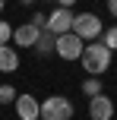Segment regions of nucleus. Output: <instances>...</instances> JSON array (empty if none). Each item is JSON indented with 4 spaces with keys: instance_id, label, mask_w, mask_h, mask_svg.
Segmentation results:
<instances>
[{
    "instance_id": "14",
    "label": "nucleus",
    "mask_w": 117,
    "mask_h": 120,
    "mask_svg": "<svg viewBox=\"0 0 117 120\" xmlns=\"http://www.w3.org/2000/svg\"><path fill=\"white\" fill-rule=\"evenodd\" d=\"M13 41V25L6 19H0V44H10Z\"/></svg>"
},
{
    "instance_id": "9",
    "label": "nucleus",
    "mask_w": 117,
    "mask_h": 120,
    "mask_svg": "<svg viewBox=\"0 0 117 120\" xmlns=\"http://www.w3.org/2000/svg\"><path fill=\"white\" fill-rule=\"evenodd\" d=\"M19 70V54L10 44H0V73H16Z\"/></svg>"
},
{
    "instance_id": "11",
    "label": "nucleus",
    "mask_w": 117,
    "mask_h": 120,
    "mask_svg": "<svg viewBox=\"0 0 117 120\" xmlns=\"http://www.w3.org/2000/svg\"><path fill=\"white\" fill-rule=\"evenodd\" d=\"M82 95H89V98L101 95V76H89L86 82H82Z\"/></svg>"
},
{
    "instance_id": "6",
    "label": "nucleus",
    "mask_w": 117,
    "mask_h": 120,
    "mask_svg": "<svg viewBox=\"0 0 117 120\" xmlns=\"http://www.w3.org/2000/svg\"><path fill=\"white\" fill-rule=\"evenodd\" d=\"M89 117L92 120H111L114 117V101L101 92V95H95V98H89Z\"/></svg>"
},
{
    "instance_id": "10",
    "label": "nucleus",
    "mask_w": 117,
    "mask_h": 120,
    "mask_svg": "<svg viewBox=\"0 0 117 120\" xmlns=\"http://www.w3.org/2000/svg\"><path fill=\"white\" fill-rule=\"evenodd\" d=\"M54 48H57V35H51L48 29L38 35V41H35V51L38 54H54Z\"/></svg>"
},
{
    "instance_id": "5",
    "label": "nucleus",
    "mask_w": 117,
    "mask_h": 120,
    "mask_svg": "<svg viewBox=\"0 0 117 120\" xmlns=\"http://www.w3.org/2000/svg\"><path fill=\"white\" fill-rule=\"evenodd\" d=\"M73 16L76 13L70 10V6H54V13L48 16V32L51 35H67V32L73 29Z\"/></svg>"
},
{
    "instance_id": "8",
    "label": "nucleus",
    "mask_w": 117,
    "mask_h": 120,
    "mask_svg": "<svg viewBox=\"0 0 117 120\" xmlns=\"http://www.w3.org/2000/svg\"><path fill=\"white\" fill-rule=\"evenodd\" d=\"M38 35H41V29H35L32 22H25V25H16V29H13V41H16L19 48H35Z\"/></svg>"
},
{
    "instance_id": "12",
    "label": "nucleus",
    "mask_w": 117,
    "mask_h": 120,
    "mask_svg": "<svg viewBox=\"0 0 117 120\" xmlns=\"http://www.w3.org/2000/svg\"><path fill=\"white\" fill-rule=\"evenodd\" d=\"M101 44H105V48L111 51V54L117 51V25H111L108 32H101Z\"/></svg>"
},
{
    "instance_id": "7",
    "label": "nucleus",
    "mask_w": 117,
    "mask_h": 120,
    "mask_svg": "<svg viewBox=\"0 0 117 120\" xmlns=\"http://www.w3.org/2000/svg\"><path fill=\"white\" fill-rule=\"evenodd\" d=\"M16 114L19 120H38V114H41V101H38L35 95H16Z\"/></svg>"
},
{
    "instance_id": "19",
    "label": "nucleus",
    "mask_w": 117,
    "mask_h": 120,
    "mask_svg": "<svg viewBox=\"0 0 117 120\" xmlns=\"http://www.w3.org/2000/svg\"><path fill=\"white\" fill-rule=\"evenodd\" d=\"M0 13H3V0H0Z\"/></svg>"
},
{
    "instance_id": "16",
    "label": "nucleus",
    "mask_w": 117,
    "mask_h": 120,
    "mask_svg": "<svg viewBox=\"0 0 117 120\" xmlns=\"http://www.w3.org/2000/svg\"><path fill=\"white\" fill-rule=\"evenodd\" d=\"M108 10H111V16L117 19V0H108Z\"/></svg>"
},
{
    "instance_id": "3",
    "label": "nucleus",
    "mask_w": 117,
    "mask_h": 120,
    "mask_svg": "<svg viewBox=\"0 0 117 120\" xmlns=\"http://www.w3.org/2000/svg\"><path fill=\"white\" fill-rule=\"evenodd\" d=\"M73 35H79L82 41H95V38H101V32H105V25H101V19L95 16V13H79V16H73Z\"/></svg>"
},
{
    "instance_id": "13",
    "label": "nucleus",
    "mask_w": 117,
    "mask_h": 120,
    "mask_svg": "<svg viewBox=\"0 0 117 120\" xmlns=\"http://www.w3.org/2000/svg\"><path fill=\"white\" fill-rule=\"evenodd\" d=\"M16 95H19V92L13 89V85H0V104H13Z\"/></svg>"
},
{
    "instance_id": "17",
    "label": "nucleus",
    "mask_w": 117,
    "mask_h": 120,
    "mask_svg": "<svg viewBox=\"0 0 117 120\" xmlns=\"http://www.w3.org/2000/svg\"><path fill=\"white\" fill-rule=\"evenodd\" d=\"M54 3H57V6H73L76 0H54Z\"/></svg>"
},
{
    "instance_id": "4",
    "label": "nucleus",
    "mask_w": 117,
    "mask_h": 120,
    "mask_svg": "<svg viewBox=\"0 0 117 120\" xmlns=\"http://www.w3.org/2000/svg\"><path fill=\"white\" fill-rule=\"evenodd\" d=\"M54 54L60 60H79L82 57V38L73 35V32H67V35H57V48Z\"/></svg>"
},
{
    "instance_id": "15",
    "label": "nucleus",
    "mask_w": 117,
    "mask_h": 120,
    "mask_svg": "<svg viewBox=\"0 0 117 120\" xmlns=\"http://www.w3.org/2000/svg\"><path fill=\"white\" fill-rule=\"evenodd\" d=\"M32 25H35V29H48V16H44V13H35V16H32Z\"/></svg>"
},
{
    "instance_id": "2",
    "label": "nucleus",
    "mask_w": 117,
    "mask_h": 120,
    "mask_svg": "<svg viewBox=\"0 0 117 120\" xmlns=\"http://www.w3.org/2000/svg\"><path fill=\"white\" fill-rule=\"evenodd\" d=\"M38 120H73V101L63 95H51L41 101V114Z\"/></svg>"
},
{
    "instance_id": "1",
    "label": "nucleus",
    "mask_w": 117,
    "mask_h": 120,
    "mask_svg": "<svg viewBox=\"0 0 117 120\" xmlns=\"http://www.w3.org/2000/svg\"><path fill=\"white\" fill-rule=\"evenodd\" d=\"M111 60H114V54H111L101 41L82 48V70H86L89 76H105V73L111 70Z\"/></svg>"
},
{
    "instance_id": "18",
    "label": "nucleus",
    "mask_w": 117,
    "mask_h": 120,
    "mask_svg": "<svg viewBox=\"0 0 117 120\" xmlns=\"http://www.w3.org/2000/svg\"><path fill=\"white\" fill-rule=\"evenodd\" d=\"M19 3H22V6H32V3H35V0H19Z\"/></svg>"
}]
</instances>
